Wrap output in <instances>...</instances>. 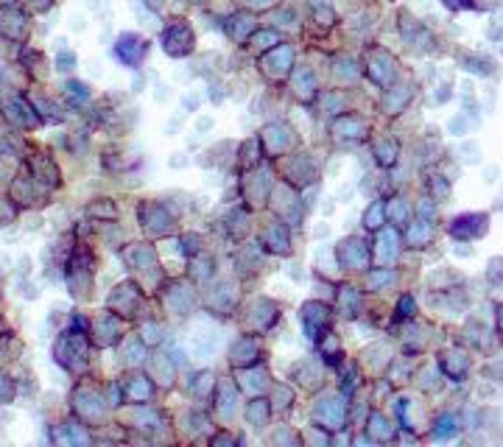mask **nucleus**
<instances>
[{
    "mask_svg": "<svg viewBox=\"0 0 503 447\" xmlns=\"http://www.w3.org/2000/svg\"><path fill=\"white\" fill-rule=\"evenodd\" d=\"M163 42H165V51L171 56H185L193 51V31L185 20H174V26H168Z\"/></svg>",
    "mask_w": 503,
    "mask_h": 447,
    "instance_id": "nucleus-1",
    "label": "nucleus"
},
{
    "mask_svg": "<svg viewBox=\"0 0 503 447\" xmlns=\"http://www.w3.org/2000/svg\"><path fill=\"white\" fill-rule=\"evenodd\" d=\"M115 53L120 56V62H126V64H137V62L143 59V53H146V45H143V39H140V37H134V34H123V37L118 39Z\"/></svg>",
    "mask_w": 503,
    "mask_h": 447,
    "instance_id": "nucleus-2",
    "label": "nucleus"
},
{
    "mask_svg": "<svg viewBox=\"0 0 503 447\" xmlns=\"http://www.w3.org/2000/svg\"><path fill=\"white\" fill-rule=\"evenodd\" d=\"M484 224H486V215H459L456 221H453V227H450V232L456 235V238H475V235H481L484 232Z\"/></svg>",
    "mask_w": 503,
    "mask_h": 447,
    "instance_id": "nucleus-3",
    "label": "nucleus"
},
{
    "mask_svg": "<svg viewBox=\"0 0 503 447\" xmlns=\"http://www.w3.org/2000/svg\"><path fill=\"white\" fill-rule=\"evenodd\" d=\"M442 369L448 372L453 381H461L464 372H467V358L461 352H445L442 355Z\"/></svg>",
    "mask_w": 503,
    "mask_h": 447,
    "instance_id": "nucleus-4",
    "label": "nucleus"
},
{
    "mask_svg": "<svg viewBox=\"0 0 503 447\" xmlns=\"http://www.w3.org/2000/svg\"><path fill=\"white\" fill-rule=\"evenodd\" d=\"M381 221H383V204L375 201V204L369 207V212H367V227H369V230H378Z\"/></svg>",
    "mask_w": 503,
    "mask_h": 447,
    "instance_id": "nucleus-5",
    "label": "nucleus"
},
{
    "mask_svg": "<svg viewBox=\"0 0 503 447\" xmlns=\"http://www.w3.org/2000/svg\"><path fill=\"white\" fill-rule=\"evenodd\" d=\"M430 238V227H425V224H419V227L414 232H408V244L411 246H422V241Z\"/></svg>",
    "mask_w": 503,
    "mask_h": 447,
    "instance_id": "nucleus-6",
    "label": "nucleus"
},
{
    "mask_svg": "<svg viewBox=\"0 0 503 447\" xmlns=\"http://www.w3.org/2000/svg\"><path fill=\"white\" fill-rule=\"evenodd\" d=\"M453 433H456V419L453 417H442L439 428H437V439H445V436H453Z\"/></svg>",
    "mask_w": 503,
    "mask_h": 447,
    "instance_id": "nucleus-7",
    "label": "nucleus"
},
{
    "mask_svg": "<svg viewBox=\"0 0 503 447\" xmlns=\"http://www.w3.org/2000/svg\"><path fill=\"white\" fill-rule=\"evenodd\" d=\"M378 160L383 163V165H394V160H397V148L394 145H378Z\"/></svg>",
    "mask_w": 503,
    "mask_h": 447,
    "instance_id": "nucleus-8",
    "label": "nucleus"
},
{
    "mask_svg": "<svg viewBox=\"0 0 503 447\" xmlns=\"http://www.w3.org/2000/svg\"><path fill=\"white\" fill-rule=\"evenodd\" d=\"M372 433H378V436H383V439H389L392 436V430H389V422L383 419V417H372Z\"/></svg>",
    "mask_w": 503,
    "mask_h": 447,
    "instance_id": "nucleus-9",
    "label": "nucleus"
},
{
    "mask_svg": "<svg viewBox=\"0 0 503 447\" xmlns=\"http://www.w3.org/2000/svg\"><path fill=\"white\" fill-rule=\"evenodd\" d=\"M397 316H400V319L414 316V300H411V296H403V300H400V305H397Z\"/></svg>",
    "mask_w": 503,
    "mask_h": 447,
    "instance_id": "nucleus-10",
    "label": "nucleus"
},
{
    "mask_svg": "<svg viewBox=\"0 0 503 447\" xmlns=\"http://www.w3.org/2000/svg\"><path fill=\"white\" fill-rule=\"evenodd\" d=\"M76 67V56L73 53H62L59 56V70H73Z\"/></svg>",
    "mask_w": 503,
    "mask_h": 447,
    "instance_id": "nucleus-11",
    "label": "nucleus"
},
{
    "mask_svg": "<svg viewBox=\"0 0 503 447\" xmlns=\"http://www.w3.org/2000/svg\"><path fill=\"white\" fill-rule=\"evenodd\" d=\"M500 0H486V6H497ZM475 6V0H461V9H473Z\"/></svg>",
    "mask_w": 503,
    "mask_h": 447,
    "instance_id": "nucleus-12",
    "label": "nucleus"
},
{
    "mask_svg": "<svg viewBox=\"0 0 503 447\" xmlns=\"http://www.w3.org/2000/svg\"><path fill=\"white\" fill-rule=\"evenodd\" d=\"M171 165H174V168H185V165H188V160H185V154H174V160H171Z\"/></svg>",
    "mask_w": 503,
    "mask_h": 447,
    "instance_id": "nucleus-13",
    "label": "nucleus"
},
{
    "mask_svg": "<svg viewBox=\"0 0 503 447\" xmlns=\"http://www.w3.org/2000/svg\"><path fill=\"white\" fill-rule=\"evenodd\" d=\"M497 330L503 336V305H497Z\"/></svg>",
    "mask_w": 503,
    "mask_h": 447,
    "instance_id": "nucleus-14",
    "label": "nucleus"
},
{
    "mask_svg": "<svg viewBox=\"0 0 503 447\" xmlns=\"http://www.w3.org/2000/svg\"><path fill=\"white\" fill-rule=\"evenodd\" d=\"M442 3H445V6H450V9H459V6H461V0H442Z\"/></svg>",
    "mask_w": 503,
    "mask_h": 447,
    "instance_id": "nucleus-15",
    "label": "nucleus"
}]
</instances>
